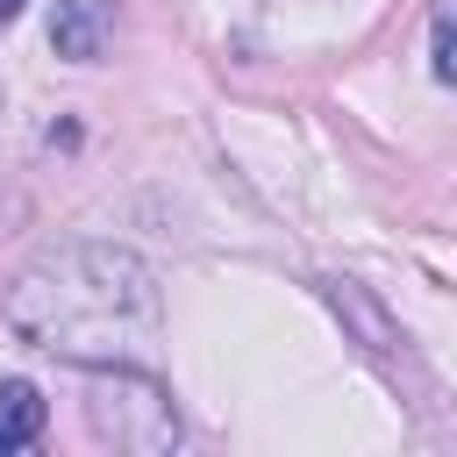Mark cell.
<instances>
[{"mask_svg": "<svg viewBox=\"0 0 457 457\" xmlns=\"http://www.w3.org/2000/svg\"><path fill=\"white\" fill-rule=\"evenodd\" d=\"M7 328L50 357L71 364H107V371H143L164 328L157 278L136 250L114 243H57L43 250L0 300Z\"/></svg>", "mask_w": 457, "mask_h": 457, "instance_id": "cell-1", "label": "cell"}, {"mask_svg": "<svg viewBox=\"0 0 457 457\" xmlns=\"http://www.w3.org/2000/svg\"><path fill=\"white\" fill-rule=\"evenodd\" d=\"M107 0H57V14H50V43H57V57H79V64H93L100 57V43H107Z\"/></svg>", "mask_w": 457, "mask_h": 457, "instance_id": "cell-2", "label": "cell"}, {"mask_svg": "<svg viewBox=\"0 0 457 457\" xmlns=\"http://www.w3.org/2000/svg\"><path fill=\"white\" fill-rule=\"evenodd\" d=\"M43 436V393L29 378H7L0 386V450H21Z\"/></svg>", "mask_w": 457, "mask_h": 457, "instance_id": "cell-3", "label": "cell"}, {"mask_svg": "<svg viewBox=\"0 0 457 457\" xmlns=\"http://www.w3.org/2000/svg\"><path fill=\"white\" fill-rule=\"evenodd\" d=\"M436 79H443V86H457V14H443V21H436Z\"/></svg>", "mask_w": 457, "mask_h": 457, "instance_id": "cell-4", "label": "cell"}, {"mask_svg": "<svg viewBox=\"0 0 457 457\" xmlns=\"http://www.w3.org/2000/svg\"><path fill=\"white\" fill-rule=\"evenodd\" d=\"M14 14H21V0H0V21H14Z\"/></svg>", "mask_w": 457, "mask_h": 457, "instance_id": "cell-5", "label": "cell"}]
</instances>
